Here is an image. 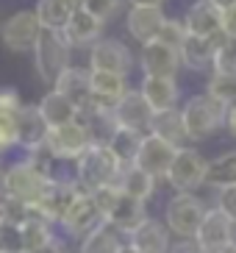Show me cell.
I'll use <instances>...</instances> for the list:
<instances>
[{"mask_svg": "<svg viewBox=\"0 0 236 253\" xmlns=\"http://www.w3.org/2000/svg\"><path fill=\"white\" fill-rule=\"evenodd\" d=\"M0 253H25L22 245V225L0 217Z\"/></svg>", "mask_w": 236, "mask_h": 253, "instance_id": "35", "label": "cell"}, {"mask_svg": "<svg viewBox=\"0 0 236 253\" xmlns=\"http://www.w3.org/2000/svg\"><path fill=\"white\" fill-rule=\"evenodd\" d=\"M150 134L161 136V139H167L170 145H175V148H181L186 139V128H184V117H181V109H164V112H153V117H150Z\"/></svg>", "mask_w": 236, "mask_h": 253, "instance_id": "25", "label": "cell"}, {"mask_svg": "<svg viewBox=\"0 0 236 253\" xmlns=\"http://www.w3.org/2000/svg\"><path fill=\"white\" fill-rule=\"evenodd\" d=\"M222 123H225V128H228V134L236 136V103L225 106V117H222Z\"/></svg>", "mask_w": 236, "mask_h": 253, "instance_id": "42", "label": "cell"}, {"mask_svg": "<svg viewBox=\"0 0 236 253\" xmlns=\"http://www.w3.org/2000/svg\"><path fill=\"white\" fill-rule=\"evenodd\" d=\"M106 31V23H100L97 17H92L89 11H83L81 6L73 11V17L67 20V25L61 28V34H64V39L70 42V47H89L95 45L97 39L103 37Z\"/></svg>", "mask_w": 236, "mask_h": 253, "instance_id": "20", "label": "cell"}, {"mask_svg": "<svg viewBox=\"0 0 236 253\" xmlns=\"http://www.w3.org/2000/svg\"><path fill=\"white\" fill-rule=\"evenodd\" d=\"M20 225H22V245H25V253L37 251V248L47 245L53 239V231H50L53 223H47L44 217L34 214V211H28V217Z\"/></svg>", "mask_w": 236, "mask_h": 253, "instance_id": "32", "label": "cell"}, {"mask_svg": "<svg viewBox=\"0 0 236 253\" xmlns=\"http://www.w3.org/2000/svg\"><path fill=\"white\" fill-rule=\"evenodd\" d=\"M44 136H47V123L39 114V109L22 103L17 112V145L25 148L28 153H37V150H42Z\"/></svg>", "mask_w": 236, "mask_h": 253, "instance_id": "21", "label": "cell"}, {"mask_svg": "<svg viewBox=\"0 0 236 253\" xmlns=\"http://www.w3.org/2000/svg\"><path fill=\"white\" fill-rule=\"evenodd\" d=\"M119 167H122V162L109 150V145L92 142L81 156L75 159V181L86 192H97L103 186H114Z\"/></svg>", "mask_w": 236, "mask_h": 253, "instance_id": "1", "label": "cell"}, {"mask_svg": "<svg viewBox=\"0 0 236 253\" xmlns=\"http://www.w3.org/2000/svg\"><path fill=\"white\" fill-rule=\"evenodd\" d=\"M0 153H3V150H0Z\"/></svg>", "mask_w": 236, "mask_h": 253, "instance_id": "49", "label": "cell"}, {"mask_svg": "<svg viewBox=\"0 0 236 253\" xmlns=\"http://www.w3.org/2000/svg\"><path fill=\"white\" fill-rule=\"evenodd\" d=\"M95 201H97V209H100V220L119 231V234H131L136 225L148 217V209H145V201L139 198H131L125 195L122 189L117 186H103L97 189Z\"/></svg>", "mask_w": 236, "mask_h": 253, "instance_id": "2", "label": "cell"}, {"mask_svg": "<svg viewBox=\"0 0 236 253\" xmlns=\"http://www.w3.org/2000/svg\"><path fill=\"white\" fill-rule=\"evenodd\" d=\"M142 97L148 100L153 112H164V109H175L178 106V84L175 78H164V75H145L139 86Z\"/></svg>", "mask_w": 236, "mask_h": 253, "instance_id": "24", "label": "cell"}, {"mask_svg": "<svg viewBox=\"0 0 236 253\" xmlns=\"http://www.w3.org/2000/svg\"><path fill=\"white\" fill-rule=\"evenodd\" d=\"M206 214V206L200 198H195L192 192H175L167 201V228L175 234V237H195V231H197L200 220Z\"/></svg>", "mask_w": 236, "mask_h": 253, "instance_id": "8", "label": "cell"}, {"mask_svg": "<svg viewBox=\"0 0 236 253\" xmlns=\"http://www.w3.org/2000/svg\"><path fill=\"white\" fill-rule=\"evenodd\" d=\"M206 95L220 100L222 106L236 103V75L234 73H211L206 86Z\"/></svg>", "mask_w": 236, "mask_h": 253, "instance_id": "33", "label": "cell"}, {"mask_svg": "<svg viewBox=\"0 0 236 253\" xmlns=\"http://www.w3.org/2000/svg\"><path fill=\"white\" fill-rule=\"evenodd\" d=\"M100 223V209H97V201L95 195L86 192V189H78L70 206L64 209V214H61L59 225L70 234V237H83L89 228H95Z\"/></svg>", "mask_w": 236, "mask_h": 253, "instance_id": "13", "label": "cell"}, {"mask_svg": "<svg viewBox=\"0 0 236 253\" xmlns=\"http://www.w3.org/2000/svg\"><path fill=\"white\" fill-rule=\"evenodd\" d=\"M228 184H236V150L211 159L206 164V175H203V186H211V189H220Z\"/></svg>", "mask_w": 236, "mask_h": 253, "instance_id": "31", "label": "cell"}, {"mask_svg": "<svg viewBox=\"0 0 236 253\" xmlns=\"http://www.w3.org/2000/svg\"><path fill=\"white\" fill-rule=\"evenodd\" d=\"M184 37H186V28H184V20H164V25H161V31H158V37L156 39H161V42H167V45H172V47H178L181 42H184Z\"/></svg>", "mask_w": 236, "mask_h": 253, "instance_id": "38", "label": "cell"}, {"mask_svg": "<svg viewBox=\"0 0 236 253\" xmlns=\"http://www.w3.org/2000/svg\"><path fill=\"white\" fill-rule=\"evenodd\" d=\"M184 28L186 34H197V37H220V8L211 6L208 0H195L184 14Z\"/></svg>", "mask_w": 236, "mask_h": 253, "instance_id": "23", "label": "cell"}, {"mask_svg": "<svg viewBox=\"0 0 236 253\" xmlns=\"http://www.w3.org/2000/svg\"><path fill=\"white\" fill-rule=\"evenodd\" d=\"M119 248H122V234L103 220L95 228H89L81 239V253H117Z\"/></svg>", "mask_w": 236, "mask_h": 253, "instance_id": "28", "label": "cell"}, {"mask_svg": "<svg viewBox=\"0 0 236 253\" xmlns=\"http://www.w3.org/2000/svg\"><path fill=\"white\" fill-rule=\"evenodd\" d=\"M39 31H42V25H39L34 8H22L0 25V39H3L6 50L11 53H31L39 39Z\"/></svg>", "mask_w": 236, "mask_h": 253, "instance_id": "10", "label": "cell"}, {"mask_svg": "<svg viewBox=\"0 0 236 253\" xmlns=\"http://www.w3.org/2000/svg\"><path fill=\"white\" fill-rule=\"evenodd\" d=\"M111 117H114L117 126H125V128H133V131L148 134L153 109L148 106V100L142 97L139 89H128L125 95L117 100V106L111 109Z\"/></svg>", "mask_w": 236, "mask_h": 253, "instance_id": "16", "label": "cell"}, {"mask_svg": "<svg viewBox=\"0 0 236 253\" xmlns=\"http://www.w3.org/2000/svg\"><path fill=\"white\" fill-rule=\"evenodd\" d=\"M117 253H139V251H136L133 245H128V242H122V248H119Z\"/></svg>", "mask_w": 236, "mask_h": 253, "instance_id": "46", "label": "cell"}, {"mask_svg": "<svg viewBox=\"0 0 236 253\" xmlns=\"http://www.w3.org/2000/svg\"><path fill=\"white\" fill-rule=\"evenodd\" d=\"M206 164L208 159H203L195 148H181L175 150V156L170 162V170H167V184L175 189V192H195L197 186H203V175H206Z\"/></svg>", "mask_w": 236, "mask_h": 253, "instance_id": "7", "label": "cell"}, {"mask_svg": "<svg viewBox=\"0 0 236 253\" xmlns=\"http://www.w3.org/2000/svg\"><path fill=\"white\" fill-rule=\"evenodd\" d=\"M217 209H222L236 223V184H228V186H220L217 189Z\"/></svg>", "mask_w": 236, "mask_h": 253, "instance_id": "39", "label": "cell"}, {"mask_svg": "<svg viewBox=\"0 0 236 253\" xmlns=\"http://www.w3.org/2000/svg\"><path fill=\"white\" fill-rule=\"evenodd\" d=\"M128 245H133L139 253H167L170 251V228L158 220L145 217L136 228L128 234Z\"/></svg>", "mask_w": 236, "mask_h": 253, "instance_id": "22", "label": "cell"}, {"mask_svg": "<svg viewBox=\"0 0 236 253\" xmlns=\"http://www.w3.org/2000/svg\"><path fill=\"white\" fill-rule=\"evenodd\" d=\"M37 109H39V114L44 117L47 128L64 126V123H70V120L78 117V109H75V106L56 89H50L47 95H42V100L37 103Z\"/></svg>", "mask_w": 236, "mask_h": 253, "instance_id": "29", "label": "cell"}, {"mask_svg": "<svg viewBox=\"0 0 236 253\" xmlns=\"http://www.w3.org/2000/svg\"><path fill=\"white\" fill-rule=\"evenodd\" d=\"M214 73H234L236 75V37H225L217 45L214 59H211Z\"/></svg>", "mask_w": 236, "mask_h": 253, "instance_id": "36", "label": "cell"}, {"mask_svg": "<svg viewBox=\"0 0 236 253\" xmlns=\"http://www.w3.org/2000/svg\"><path fill=\"white\" fill-rule=\"evenodd\" d=\"M181 117H184L186 139L189 142H203L222 126L225 106H222L220 100H214L211 95H195L184 103Z\"/></svg>", "mask_w": 236, "mask_h": 253, "instance_id": "4", "label": "cell"}, {"mask_svg": "<svg viewBox=\"0 0 236 253\" xmlns=\"http://www.w3.org/2000/svg\"><path fill=\"white\" fill-rule=\"evenodd\" d=\"M89 86H92V109L111 112L119 97L128 92V75L106 73V70H89Z\"/></svg>", "mask_w": 236, "mask_h": 253, "instance_id": "17", "label": "cell"}, {"mask_svg": "<svg viewBox=\"0 0 236 253\" xmlns=\"http://www.w3.org/2000/svg\"><path fill=\"white\" fill-rule=\"evenodd\" d=\"M208 3H211V6H217L222 11V8H228V6H234L236 0H208Z\"/></svg>", "mask_w": 236, "mask_h": 253, "instance_id": "45", "label": "cell"}, {"mask_svg": "<svg viewBox=\"0 0 236 253\" xmlns=\"http://www.w3.org/2000/svg\"><path fill=\"white\" fill-rule=\"evenodd\" d=\"M117 189H122L131 198H139V201H148L150 195L156 192V178L148 172L136 167V164H122L117 172V181H114Z\"/></svg>", "mask_w": 236, "mask_h": 253, "instance_id": "26", "label": "cell"}, {"mask_svg": "<svg viewBox=\"0 0 236 253\" xmlns=\"http://www.w3.org/2000/svg\"><path fill=\"white\" fill-rule=\"evenodd\" d=\"M3 175H6V192L14 195L17 201H22L28 209L42 198V192L47 189V184L53 178L50 170H47V164L37 162V159L11 164Z\"/></svg>", "mask_w": 236, "mask_h": 253, "instance_id": "3", "label": "cell"}, {"mask_svg": "<svg viewBox=\"0 0 236 253\" xmlns=\"http://www.w3.org/2000/svg\"><path fill=\"white\" fill-rule=\"evenodd\" d=\"M142 136H145L142 131H133V128H125V126H114V131L109 134L106 145H109V150L122 164H133V159L139 153Z\"/></svg>", "mask_w": 236, "mask_h": 253, "instance_id": "30", "label": "cell"}, {"mask_svg": "<svg viewBox=\"0 0 236 253\" xmlns=\"http://www.w3.org/2000/svg\"><path fill=\"white\" fill-rule=\"evenodd\" d=\"M139 67L145 75H164V78H175L181 70V56L178 47L167 45L161 39H150L142 45L139 53Z\"/></svg>", "mask_w": 236, "mask_h": 253, "instance_id": "14", "label": "cell"}, {"mask_svg": "<svg viewBox=\"0 0 236 253\" xmlns=\"http://www.w3.org/2000/svg\"><path fill=\"white\" fill-rule=\"evenodd\" d=\"M34 64H37V73L44 84H53L59 78V73L73 61V47L64 39L61 31H39V39L34 45Z\"/></svg>", "mask_w": 236, "mask_h": 253, "instance_id": "5", "label": "cell"}, {"mask_svg": "<svg viewBox=\"0 0 236 253\" xmlns=\"http://www.w3.org/2000/svg\"><path fill=\"white\" fill-rule=\"evenodd\" d=\"M220 253H236V239H234V242H228V245L222 248Z\"/></svg>", "mask_w": 236, "mask_h": 253, "instance_id": "48", "label": "cell"}, {"mask_svg": "<svg viewBox=\"0 0 236 253\" xmlns=\"http://www.w3.org/2000/svg\"><path fill=\"white\" fill-rule=\"evenodd\" d=\"M128 6H164L167 0H125Z\"/></svg>", "mask_w": 236, "mask_h": 253, "instance_id": "44", "label": "cell"}, {"mask_svg": "<svg viewBox=\"0 0 236 253\" xmlns=\"http://www.w3.org/2000/svg\"><path fill=\"white\" fill-rule=\"evenodd\" d=\"M78 6H81V0H37L34 14H37V20H39L42 28L61 31Z\"/></svg>", "mask_w": 236, "mask_h": 253, "instance_id": "27", "label": "cell"}, {"mask_svg": "<svg viewBox=\"0 0 236 253\" xmlns=\"http://www.w3.org/2000/svg\"><path fill=\"white\" fill-rule=\"evenodd\" d=\"M81 8L109 25L111 20H117L125 11V0H81Z\"/></svg>", "mask_w": 236, "mask_h": 253, "instance_id": "34", "label": "cell"}, {"mask_svg": "<svg viewBox=\"0 0 236 253\" xmlns=\"http://www.w3.org/2000/svg\"><path fill=\"white\" fill-rule=\"evenodd\" d=\"M6 195V175H3V170H0V198Z\"/></svg>", "mask_w": 236, "mask_h": 253, "instance_id": "47", "label": "cell"}, {"mask_svg": "<svg viewBox=\"0 0 236 253\" xmlns=\"http://www.w3.org/2000/svg\"><path fill=\"white\" fill-rule=\"evenodd\" d=\"M31 253H67L64 251V245H61L59 239L53 237L50 242H47V245H42V248H37V251H31Z\"/></svg>", "mask_w": 236, "mask_h": 253, "instance_id": "43", "label": "cell"}, {"mask_svg": "<svg viewBox=\"0 0 236 253\" xmlns=\"http://www.w3.org/2000/svg\"><path fill=\"white\" fill-rule=\"evenodd\" d=\"M164 20V6H128L125 11V31L131 34V39H136L139 45L150 42L158 37Z\"/></svg>", "mask_w": 236, "mask_h": 253, "instance_id": "18", "label": "cell"}, {"mask_svg": "<svg viewBox=\"0 0 236 253\" xmlns=\"http://www.w3.org/2000/svg\"><path fill=\"white\" fill-rule=\"evenodd\" d=\"M175 150H178L175 145H170L167 139H161V136H156L148 131V134L142 136L139 153H136L133 164L142 167L148 175H153L156 181H164L167 178V170H170L172 156H175Z\"/></svg>", "mask_w": 236, "mask_h": 253, "instance_id": "12", "label": "cell"}, {"mask_svg": "<svg viewBox=\"0 0 236 253\" xmlns=\"http://www.w3.org/2000/svg\"><path fill=\"white\" fill-rule=\"evenodd\" d=\"M195 242L203 253H220L222 248L236 239V223L231 220L222 209H206V214L195 231Z\"/></svg>", "mask_w": 236, "mask_h": 253, "instance_id": "9", "label": "cell"}, {"mask_svg": "<svg viewBox=\"0 0 236 253\" xmlns=\"http://www.w3.org/2000/svg\"><path fill=\"white\" fill-rule=\"evenodd\" d=\"M222 39H225V34H220V37H197V34H186L184 42L178 45L181 67L195 70V73L208 70L211 67V59H214V50H217V45H220Z\"/></svg>", "mask_w": 236, "mask_h": 253, "instance_id": "19", "label": "cell"}, {"mask_svg": "<svg viewBox=\"0 0 236 253\" xmlns=\"http://www.w3.org/2000/svg\"><path fill=\"white\" fill-rule=\"evenodd\" d=\"M89 145H92V136H89L86 123H81V120L75 117L70 123H64V126L47 128L42 150L50 159H59V162H75Z\"/></svg>", "mask_w": 236, "mask_h": 253, "instance_id": "6", "label": "cell"}, {"mask_svg": "<svg viewBox=\"0 0 236 253\" xmlns=\"http://www.w3.org/2000/svg\"><path fill=\"white\" fill-rule=\"evenodd\" d=\"M220 28L225 37H236V3L220 11Z\"/></svg>", "mask_w": 236, "mask_h": 253, "instance_id": "40", "label": "cell"}, {"mask_svg": "<svg viewBox=\"0 0 236 253\" xmlns=\"http://www.w3.org/2000/svg\"><path fill=\"white\" fill-rule=\"evenodd\" d=\"M53 89L61 92V95L70 100V103L78 109V114L89 112L92 109V86H89V70L83 67H73L67 64L59 73V78L53 81Z\"/></svg>", "mask_w": 236, "mask_h": 253, "instance_id": "15", "label": "cell"}, {"mask_svg": "<svg viewBox=\"0 0 236 253\" xmlns=\"http://www.w3.org/2000/svg\"><path fill=\"white\" fill-rule=\"evenodd\" d=\"M167 253H203V251L197 248V242H195L192 237H178L175 245L170 242V251Z\"/></svg>", "mask_w": 236, "mask_h": 253, "instance_id": "41", "label": "cell"}, {"mask_svg": "<svg viewBox=\"0 0 236 253\" xmlns=\"http://www.w3.org/2000/svg\"><path fill=\"white\" fill-rule=\"evenodd\" d=\"M17 112L20 109L0 106V150H8L11 145H17Z\"/></svg>", "mask_w": 236, "mask_h": 253, "instance_id": "37", "label": "cell"}, {"mask_svg": "<svg viewBox=\"0 0 236 253\" xmlns=\"http://www.w3.org/2000/svg\"><path fill=\"white\" fill-rule=\"evenodd\" d=\"M133 67V53L125 42L111 37H100L95 45H89V70H106V73L128 75Z\"/></svg>", "mask_w": 236, "mask_h": 253, "instance_id": "11", "label": "cell"}]
</instances>
